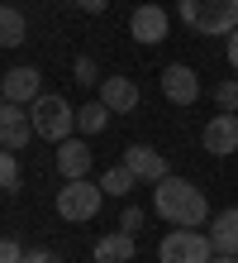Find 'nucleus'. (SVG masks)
<instances>
[{"label":"nucleus","mask_w":238,"mask_h":263,"mask_svg":"<svg viewBox=\"0 0 238 263\" xmlns=\"http://www.w3.org/2000/svg\"><path fill=\"white\" fill-rule=\"evenodd\" d=\"M153 211L162 215L167 225H190V230H200L205 220H210V201H205V192L196 187V182H186V177H162V182H153Z\"/></svg>","instance_id":"nucleus-1"},{"label":"nucleus","mask_w":238,"mask_h":263,"mask_svg":"<svg viewBox=\"0 0 238 263\" xmlns=\"http://www.w3.org/2000/svg\"><path fill=\"white\" fill-rule=\"evenodd\" d=\"M177 14L196 34H210V39L238 29V0H177Z\"/></svg>","instance_id":"nucleus-2"},{"label":"nucleus","mask_w":238,"mask_h":263,"mask_svg":"<svg viewBox=\"0 0 238 263\" xmlns=\"http://www.w3.org/2000/svg\"><path fill=\"white\" fill-rule=\"evenodd\" d=\"M100 206H105V187L91 182V177H72V182H62V192H57V215L72 220V225L95 220Z\"/></svg>","instance_id":"nucleus-3"},{"label":"nucleus","mask_w":238,"mask_h":263,"mask_svg":"<svg viewBox=\"0 0 238 263\" xmlns=\"http://www.w3.org/2000/svg\"><path fill=\"white\" fill-rule=\"evenodd\" d=\"M29 120H34V134L48 139V144H62V139H72V129H76V110L62 96H48V91L29 105Z\"/></svg>","instance_id":"nucleus-4"},{"label":"nucleus","mask_w":238,"mask_h":263,"mask_svg":"<svg viewBox=\"0 0 238 263\" xmlns=\"http://www.w3.org/2000/svg\"><path fill=\"white\" fill-rule=\"evenodd\" d=\"M210 258H214L210 235H200V230H190V225H177L157 244V263H210Z\"/></svg>","instance_id":"nucleus-5"},{"label":"nucleus","mask_w":238,"mask_h":263,"mask_svg":"<svg viewBox=\"0 0 238 263\" xmlns=\"http://www.w3.org/2000/svg\"><path fill=\"white\" fill-rule=\"evenodd\" d=\"M200 144H205V153H214V158L238 153V110L210 115V120H205V129H200Z\"/></svg>","instance_id":"nucleus-6"},{"label":"nucleus","mask_w":238,"mask_h":263,"mask_svg":"<svg viewBox=\"0 0 238 263\" xmlns=\"http://www.w3.org/2000/svg\"><path fill=\"white\" fill-rule=\"evenodd\" d=\"M34 134V120H29V105H14V101H0V148L19 153Z\"/></svg>","instance_id":"nucleus-7"},{"label":"nucleus","mask_w":238,"mask_h":263,"mask_svg":"<svg viewBox=\"0 0 238 263\" xmlns=\"http://www.w3.org/2000/svg\"><path fill=\"white\" fill-rule=\"evenodd\" d=\"M162 96H167L171 105H196V101H200V77H196V67L167 63V67H162Z\"/></svg>","instance_id":"nucleus-8"},{"label":"nucleus","mask_w":238,"mask_h":263,"mask_svg":"<svg viewBox=\"0 0 238 263\" xmlns=\"http://www.w3.org/2000/svg\"><path fill=\"white\" fill-rule=\"evenodd\" d=\"M167 10L162 5H153V0H148V5H138L134 14H129V34H134V43H143V48H153V43H162L167 39Z\"/></svg>","instance_id":"nucleus-9"},{"label":"nucleus","mask_w":238,"mask_h":263,"mask_svg":"<svg viewBox=\"0 0 238 263\" xmlns=\"http://www.w3.org/2000/svg\"><path fill=\"white\" fill-rule=\"evenodd\" d=\"M0 96L14 101V105H34L43 96V72L38 67H10L5 82H0Z\"/></svg>","instance_id":"nucleus-10"},{"label":"nucleus","mask_w":238,"mask_h":263,"mask_svg":"<svg viewBox=\"0 0 238 263\" xmlns=\"http://www.w3.org/2000/svg\"><path fill=\"white\" fill-rule=\"evenodd\" d=\"M138 82L134 77H100V101L110 105V115H134L138 110Z\"/></svg>","instance_id":"nucleus-11"},{"label":"nucleus","mask_w":238,"mask_h":263,"mask_svg":"<svg viewBox=\"0 0 238 263\" xmlns=\"http://www.w3.org/2000/svg\"><path fill=\"white\" fill-rule=\"evenodd\" d=\"M124 167H129L138 182H162L167 177V158L153 144H129L124 148Z\"/></svg>","instance_id":"nucleus-12"},{"label":"nucleus","mask_w":238,"mask_h":263,"mask_svg":"<svg viewBox=\"0 0 238 263\" xmlns=\"http://www.w3.org/2000/svg\"><path fill=\"white\" fill-rule=\"evenodd\" d=\"M91 148L81 144V139H62L57 144V173H62V182H72V177H86L91 173Z\"/></svg>","instance_id":"nucleus-13"},{"label":"nucleus","mask_w":238,"mask_h":263,"mask_svg":"<svg viewBox=\"0 0 238 263\" xmlns=\"http://www.w3.org/2000/svg\"><path fill=\"white\" fill-rule=\"evenodd\" d=\"M95 263H134V235L129 230H115V235H100L91 249Z\"/></svg>","instance_id":"nucleus-14"},{"label":"nucleus","mask_w":238,"mask_h":263,"mask_svg":"<svg viewBox=\"0 0 238 263\" xmlns=\"http://www.w3.org/2000/svg\"><path fill=\"white\" fill-rule=\"evenodd\" d=\"M210 244H214V254H238V206L219 211L210 220Z\"/></svg>","instance_id":"nucleus-15"},{"label":"nucleus","mask_w":238,"mask_h":263,"mask_svg":"<svg viewBox=\"0 0 238 263\" xmlns=\"http://www.w3.org/2000/svg\"><path fill=\"white\" fill-rule=\"evenodd\" d=\"M29 34V24H24V14L14 10V5H0V48H19Z\"/></svg>","instance_id":"nucleus-16"},{"label":"nucleus","mask_w":238,"mask_h":263,"mask_svg":"<svg viewBox=\"0 0 238 263\" xmlns=\"http://www.w3.org/2000/svg\"><path fill=\"white\" fill-rule=\"evenodd\" d=\"M105 125H110V105L105 101H91V105L76 110V129H81V134H100Z\"/></svg>","instance_id":"nucleus-17"},{"label":"nucleus","mask_w":238,"mask_h":263,"mask_svg":"<svg viewBox=\"0 0 238 263\" xmlns=\"http://www.w3.org/2000/svg\"><path fill=\"white\" fill-rule=\"evenodd\" d=\"M134 182H138V177L119 163V167H110V173L100 177V187H105V196H129V192H134Z\"/></svg>","instance_id":"nucleus-18"},{"label":"nucleus","mask_w":238,"mask_h":263,"mask_svg":"<svg viewBox=\"0 0 238 263\" xmlns=\"http://www.w3.org/2000/svg\"><path fill=\"white\" fill-rule=\"evenodd\" d=\"M0 192H19V158L0 148Z\"/></svg>","instance_id":"nucleus-19"},{"label":"nucleus","mask_w":238,"mask_h":263,"mask_svg":"<svg viewBox=\"0 0 238 263\" xmlns=\"http://www.w3.org/2000/svg\"><path fill=\"white\" fill-rule=\"evenodd\" d=\"M72 77H76V82H81V86H95V77H100V67H95V58H76V63H72Z\"/></svg>","instance_id":"nucleus-20"},{"label":"nucleus","mask_w":238,"mask_h":263,"mask_svg":"<svg viewBox=\"0 0 238 263\" xmlns=\"http://www.w3.org/2000/svg\"><path fill=\"white\" fill-rule=\"evenodd\" d=\"M214 105L219 110H238V82H219L214 86Z\"/></svg>","instance_id":"nucleus-21"},{"label":"nucleus","mask_w":238,"mask_h":263,"mask_svg":"<svg viewBox=\"0 0 238 263\" xmlns=\"http://www.w3.org/2000/svg\"><path fill=\"white\" fill-rule=\"evenodd\" d=\"M29 249H19V239H0V263H24Z\"/></svg>","instance_id":"nucleus-22"},{"label":"nucleus","mask_w":238,"mask_h":263,"mask_svg":"<svg viewBox=\"0 0 238 263\" xmlns=\"http://www.w3.org/2000/svg\"><path fill=\"white\" fill-rule=\"evenodd\" d=\"M138 225H143V211H138V206H124V211H119V230H129V235H134Z\"/></svg>","instance_id":"nucleus-23"},{"label":"nucleus","mask_w":238,"mask_h":263,"mask_svg":"<svg viewBox=\"0 0 238 263\" xmlns=\"http://www.w3.org/2000/svg\"><path fill=\"white\" fill-rule=\"evenodd\" d=\"M24 263H57V254H48V249H29Z\"/></svg>","instance_id":"nucleus-24"},{"label":"nucleus","mask_w":238,"mask_h":263,"mask_svg":"<svg viewBox=\"0 0 238 263\" xmlns=\"http://www.w3.org/2000/svg\"><path fill=\"white\" fill-rule=\"evenodd\" d=\"M110 0H76V10H86V14H105Z\"/></svg>","instance_id":"nucleus-25"},{"label":"nucleus","mask_w":238,"mask_h":263,"mask_svg":"<svg viewBox=\"0 0 238 263\" xmlns=\"http://www.w3.org/2000/svg\"><path fill=\"white\" fill-rule=\"evenodd\" d=\"M229 67L238 72V29H233V34H229Z\"/></svg>","instance_id":"nucleus-26"},{"label":"nucleus","mask_w":238,"mask_h":263,"mask_svg":"<svg viewBox=\"0 0 238 263\" xmlns=\"http://www.w3.org/2000/svg\"><path fill=\"white\" fill-rule=\"evenodd\" d=\"M210 263H238V254H214Z\"/></svg>","instance_id":"nucleus-27"},{"label":"nucleus","mask_w":238,"mask_h":263,"mask_svg":"<svg viewBox=\"0 0 238 263\" xmlns=\"http://www.w3.org/2000/svg\"><path fill=\"white\" fill-rule=\"evenodd\" d=\"M57 263H62V258H57Z\"/></svg>","instance_id":"nucleus-28"}]
</instances>
